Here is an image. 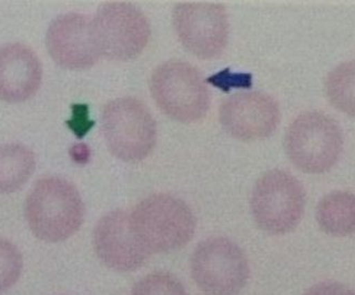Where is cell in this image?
I'll return each mask as SVG.
<instances>
[{"label": "cell", "mask_w": 355, "mask_h": 295, "mask_svg": "<svg viewBox=\"0 0 355 295\" xmlns=\"http://www.w3.org/2000/svg\"><path fill=\"white\" fill-rule=\"evenodd\" d=\"M69 128L75 133L76 136L83 138L92 128L93 123L89 118L88 106L85 104H77L72 106V117L67 123Z\"/></svg>", "instance_id": "20"}, {"label": "cell", "mask_w": 355, "mask_h": 295, "mask_svg": "<svg viewBox=\"0 0 355 295\" xmlns=\"http://www.w3.org/2000/svg\"><path fill=\"white\" fill-rule=\"evenodd\" d=\"M129 219L135 235L150 254L185 246L196 231V219L189 205L168 194L140 201Z\"/></svg>", "instance_id": "2"}, {"label": "cell", "mask_w": 355, "mask_h": 295, "mask_svg": "<svg viewBox=\"0 0 355 295\" xmlns=\"http://www.w3.org/2000/svg\"><path fill=\"white\" fill-rule=\"evenodd\" d=\"M35 155L24 144L0 146V194L15 193L30 180L35 169Z\"/></svg>", "instance_id": "15"}, {"label": "cell", "mask_w": 355, "mask_h": 295, "mask_svg": "<svg viewBox=\"0 0 355 295\" xmlns=\"http://www.w3.org/2000/svg\"><path fill=\"white\" fill-rule=\"evenodd\" d=\"M93 245L98 258L116 271H134L151 255L135 235L129 213L123 210L111 211L100 219L93 232Z\"/></svg>", "instance_id": "12"}, {"label": "cell", "mask_w": 355, "mask_h": 295, "mask_svg": "<svg viewBox=\"0 0 355 295\" xmlns=\"http://www.w3.org/2000/svg\"><path fill=\"white\" fill-rule=\"evenodd\" d=\"M24 268V258L16 245L0 239V294L18 283Z\"/></svg>", "instance_id": "17"}, {"label": "cell", "mask_w": 355, "mask_h": 295, "mask_svg": "<svg viewBox=\"0 0 355 295\" xmlns=\"http://www.w3.org/2000/svg\"><path fill=\"white\" fill-rule=\"evenodd\" d=\"M130 295H188L180 280L168 272H153L136 283Z\"/></svg>", "instance_id": "18"}, {"label": "cell", "mask_w": 355, "mask_h": 295, "mask_svg": "<svg viewBox=\"0 0 355 295\" xmlns=\"http://www.w3.org/2000/svg\"><path fill=\"white\" fill-rule=\"evenodd\" d=\"M279 121L278 103L265 93L232 95L220 108V123L224 130L241 140L267 138L277 129Z\"/></svg>", "instance_id": "11"}, {"label": "cell", "mask_w": 355, "mask_h": 295, "mask_svg": "<svg viewBox=\"0 0 355 295\" xmlns=\"http://www.w3.org/2000/svg\"><path fill=\"white\" fill-rule=\"evenodd\" d=\"M208 83L219 87L223 91H230L233 87H250L252 77L250 74H232L229 69L218 72L216 75L209 78Z\"/></svg>", "instance_id": "19"}, {"label": "cell", "mask_w": 355, "mask_h": 295, "mask_svg": "<svg viewBox=\"0 0 355 295\" xmlns=\"http://www.w3.org/2000/svg\"><path fill=\"white\" fill-rule=\"evenodd\" d=\"M85 205L75 186L60 177L36 183L26 203V219L32 233L47 243L71 237L83 226Z\"/></svg>", "instance_id": "1"}, {"label": "cell", "mask_w": 355, "mask_h": 295, "mask_svg": "<svg viewBox=\"0 0 355 295\" xmlns=\"http://www.w3.org/2000/svg\"><path fill=\"white\" fill-rule=\"evenodd\" d=\"M92 26L101 56L121 62L139 56L151 35L144 13L123 1L102 6L92 19Z\"/></svg>", "instance_id": "8"}, {"label": "cell", "mask_w": 355, "mask_h": 295, "mask_svg": "<svg viewBox=\"0 0 355 295\" xmlns=\"http://www.w3.org/2000/svg\"><path fill=\"white\" fill-rule=\"evenodd\" d=\"M317 222L324 233L332 236H347L354 232V195L349 192H332L318 203Z\"/></svg>", "instance_id": "14"}, {"label": "cell", "mask_w": 355, "mask_h": 295, "mask_svg": "<svg viewBox=\"0 0 355 295\" xmlns=\"http://www.w3.org/2000/svg\"><path fill=\"white\" fill-rule=\"evenodd\" d=\"M102 131L108 149L125 162H139L151 153L157 142V124L144 103L119 98L102 112Z\"/></svg>", "instance_id": "4"}, {"label": "cell", "mask_w": 355, "mask_h": 295, "mask_svg": "<svg viewBox=\"0 0 355 295\" xmlns=\"http://www.w3.org/2000/svg\"><path fill=\"white\" fill-rule=\"evenodd\" d=\"M326 92L332 106L354 115V62L340 65L326 80Z\"/></svg>", "instance_id": "16"}, {"label": "cell", "mask_w": 355, "mask_h": 295, "mask_svg": "<svg viewBox=\"0 0 355 295\" xmlns=\"http://www.w3.org/2000/svg\"><path fill=\"white\" fill-rule=\"evenodd\" d=\"M71 155L76 162L79 163H85L88 161V158H90V151L85 144H77L75 148L71 150Z\"/></svg>", "instance_id": "22"}, {"label": "cell", "mask_w": 355, "mask_h": 295, "mask_svg": "<svg viewBox=\"0 0 355 295\" xmlns=\"http://www.w3.org/2000/svg\"><path fill=\"white\" fill-rule=\"evenodd\" d=\"M284 146L296 167L309 174H320L329 171L339 160L343 131L329 116L309 112L290 125Z\"/></svg>", "instance_id": "3"}, {"label": "cell", "mask_w": 355, "mask_h": 295, "mask_svg": "<svg viewBox=\"0 0 355 295\" xmlns=\"http://www.w3.org/2000/svg\"><path fill=\"white\" fill-rule=\"evenodd\" d=\"M306 203L305 190L293 175L272 169L256 183L250 209L256 224L273 235L288 233L299 226Z\"/></svg>", "instance_id": "5"}, {"label": "cell", "mask_w": 355, "mask_h": 295, "mask_svg": "<svg viewBox=\"0 0 355 295\" xmlns=\"http://www.w3.org/2000/svg\"><path fill=\"white\" fill-rule=\"evenodd\" d=\"M173 24L184 47L199 58H216L227 47L229 20L220 3H178L173 12Z\"/></svg>", "instance_id": "9"}, {"label": "cell", "mask_w": 355, "mask_h": 295, "mask_svg": "<svg viewBox=\"0 0 355 295\" xmlns=\"http://www.w3.org/2000/svg\"><path fill=\"white\" fill-rule=\"evenodd\" d=\"M46 47L53 60L69 70L88 69L101 57L92 19L80 13H64L53 20L47 30Z\"/></svg>", "instance_id": "10"}, {"label": "cell", "mask_w": 355, "mask_h": 295, "mask_svg": "<svg viewBox=\"0 0 355 295\" xmlns=\"http://www.w3.org/2000/svg\"><path fill=\"white\" fill-rule=\"evenodd\" d=\"M152 96L163 113L180 123H193L206 115L210 94L200 72L191 64L171 60L153 72Z\"/></svg>", "instance_id": "6"}, {"label": "cell", "mask_w": 355, "mask_h": 295, "mask_svg": "<svg viewBox=\"0 0 355 295\" xmlns=\"http://www.w3.org/2000/svg\"><path fill=\"white\" fill-rule=\"evenodd\" d=\"M42 66L31 49L20 43L0 47V100L21 103L31 99L42 83Z\"/></svg>", "instance_id": "13"}, {"label": "cell", "mask_w": 355, "mask_h": 295, "mask_svg": "<svg viewBox=\"0 0 355 295\" xmlns=\"http://www.w3.org/2000/svg\"><path fill=\"white\" fill-rule=\"evenodd\" d=\"M305 295H354V293L341 283L327 281L311 287Z\"/></svg>", "instance_id": "21"}, {"label": "cell", "mask_w": 355, "mask_h": 295, "mask_svg": "<svg viewBox=\"0 0 355 295\" xmlns=\"http://www.w3.org/2000/svg\"><path fill=\"white\" fill-rule=\"evenodd\" d=\"M191 276L207 295H237L248 285V257L234 242L211 237L201 242L191 260Z\"/></svg>", "instance_id": "7"}]
</instances>
